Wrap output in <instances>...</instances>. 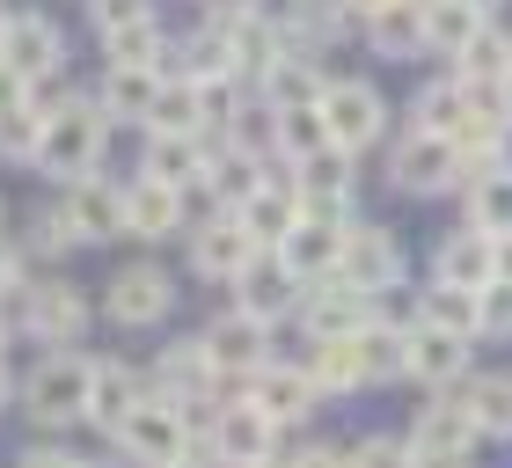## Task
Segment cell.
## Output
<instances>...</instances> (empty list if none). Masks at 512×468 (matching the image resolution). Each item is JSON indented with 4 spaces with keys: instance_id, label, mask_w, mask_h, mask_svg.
Listing matches in <instances>:
<instances>
[{
    "instance_id": "58",
    "label": "cell",
    "mask_w": 512,
    "mask_h": 468,
    "mask_svg": "<svg viewBox=\"0 0 512 468\" xmlns=\"http://www.w3.org/2000/svg\"><path fill=\"white\" fill-rule=\"evenodd\" d=\"M0 351H8V315H0Z\"/></svg>"
},
{
    "instance_id": "25",
    "label": "cell",
    "mask_w": 512,
    "mask_h": 468,
    "mask_svg": "<svg viewBox=\"0 0 512 468\" xmlns=\"http://www.w3.org/2000/svg\"><path fill=\"white\" fill-rule=\"evenodd\" d=\"M278 30H286V44L300 59H315V52H330L337 37H352L359 15L344 8V0H286V8H278Z\"/></svg>"
},
{
    "instance_id": "39",
    "label": "cell",
    "mask_w": 512,
    "mask_h": 468,
    "mask_svg": "<svg viewBox=\"0 0 512 468\" xmlns=\"http://www.w3.org/2000/svg\"><path fill=\"white\" fill-rule=\"evenodd\" d=\"M454 395L469 403V417L483 432H512V381L505 373H483V381H454Z\"/></svg>"
},
{
    "instance_id": "29",
    "label": "cell",
    "mask_w": 512,
    "mask_h": 468,
    "mask_svg": "<svg viewBox=\"0 0 512 468\" xmlns=\"http://www.w3.org/2000/svg\"><path fill=\"white\" fill-rule=\"evenodd\" d=\"M359 37L374 44L381 59H425V8H417V0H395V8L359 22Z\"/></svg>"
},
{
    "instance_id": "34",
    "label": "cell",
    "mask_w": 512,
    "mask_h": 468,
    "mask_svg": "<svg viewBox=\"0 0 512 468\" xmlns=\"http://www.w3.org/2000/svg\"><path fill=\"white\" fill-rule=\"evenodd\" d=\"M256 183H264V161H256V154H242V147H213V169H205V191H213V198L227 205V213L256 198Z\"/></svg>"
},
{
    "instance_id": "23",
    "label": "cell",
    "mask_w": 512,
    "mask_h": 468,
    "mask_svg": "<svg viewBox=\"0 0 512 468\" xmlns=\"http://www.w3.org/2000/svg\"><path fill=\"white\" fill-rule=\"evenodd\" d=\"M271 322H256V315H242V308H227V315H213V330H205V351H213V366L227 373V381H249L256 366H271Z\"/></svg>"
},
{
    "instance_id": "42",
    "label": "cell",
    "mask_w": 512,
    "mask_h": 468,
    "mask_svg": "<svg viewBox=\"0 0 512 468\" xmlns=\"http://www.w3.org/2000/svg\"><path fill=\"white\" fill-rule=\"evenodd\" d=\"M88 22H96V37L110 44L125 30H147V22H161V15H154V0H88Z\"/></svg>"
},
{
    "instance_id": "26",
    "label": "cell",
    "mask_w": 512,
    "mask_h": 468,
    "mask_svg": "<svg viewBox=\"0 0 512 468\" xmlns=\"http://www.w3.org/2000/svg\"><path fill=\"white\" fill-rule=\"evenodd\" d=\"M432 278L439 286H469L483 293L498 278V242L483 227H461V234H439V249H432Z\"/></svg>"
},
{
    "instance_id": "16",
    "label": "cell",
    "mask_w": 512,
    "mask_h": 468,
    "mask_svg": "<svg viewBox=\"0 0 512 468\" xmlns=\"http://www.w3.org/2000/svg\"><path fill=\"white\" fill-rule=\"evenodd\" d=\"M293 191H300V213L344 220V213H352V191H359L352 154H344V147H322V154H308V161H293Z\"/></svg>"
},
{
    "instance_id": "37",
    "label": "cell",
    "mask_w": 512,
    "mask_h": 468,
    "mask_svg": "<svg viewBox=\"0 0 512 468\" xmlns=\"http://www.w3.org/2000/svg\"><path fill=\"white\" fill-rule=\"evenodd\" d=\"M417 322H439V330L483 337V308H476V293H469V286H439V278H432V293H425V308H417Z\"/></svg>"
},
{
    "instance_id": "55",
    "label": "cell",
    "mask_w": 512,
    "mask_h": 468,
    "mask_svg": "<svg viewBox=\"0 0 512 468\" xmlns=\"http://www.w3.org/2000/svg\"><path fill=\"white\" fill-rule=\"evenodd\" d=\"M505 125H512V81H505Z\"/></svg>"
},
{
    "instance_id": "38",
    "label": "cell",
    "mask_w": 512,
    "mask_h": 468,
    "mask_svg": "<svg viewBox=\"0 0 512 468\" xmlns=\"http://www.w3.org/2000/svg\"><path fill=\"white\" fill-rule=\"evenodd\" d=\"M147 132H205L198 81H183V74H169V81H161V103H154V117H147ZM205 139H213V132H205Z\"/></svg>"
},
{
    "instance_id": "27",
    "label": "cell",
    "mask_w": 512,
    "mask_h": 468,
    "mask_svg": "<svg viewBox=\"0 0 512 468\" xmlns=\"http://www.w3.org/2000/svg\"><path fill=\"white\" fill-rule=\"evenodd\" d=\"M469 117H476V88L461 81L454 66H447V74H439V81H425V88H417V96H410V125H417V132L461 139V132H469Z\"/></svg>"
},
{
    "instance_id": "51",
    "label": "cell",
    "mask_w": 512,
    "mask_h": 468,
    "mask_svg": "<svg viewBox=\"0 0 512 468\" xmlns=\"http://www.w3.org/2000/svg\"><path fill=\"white\" fill-rule=\"evenodd\" d=\"M498 278H512V234H498Z\"/></svg>"
},
{
    "instance_id": "47",
    "label": "cell",
    "mask_w": 512,
    "mask_h": 468,
    "mask_svg": "<svg viewBox=\"0 0 512 468\" xmlns=\"http://www.w3.org/2000/svg\"><path fill=\"white\" fill-rule=\"evenodd\" d=\"M205 22H249V15H264V0H198Z\"/></svg>"
},
{
    "instance_id": "49",
    "label": "cell",
    "mask_w": 512,
    "mask_h": 468,
    "mask_svg": "<svg viewBox=\"0 0 512 468\" xmlns=\"http://www.w3.org/2000/svg\"><path fill=\"white\" fill-rule=\"evenodd\" d=\"M22 96H30V88H22V81H15V74H8V66H0V110H15V103H22Z\"/></svg>"
},
{
    "instance_id": "30",
    "label": "cell",
    "mask_w": 512,
    "mask_h": 468,
    "mask_svg": "<svg viewBox=\"0 0 512 468\" xmlns=\"http://www.w3.org/2000/svg\"><path fill=\"white\" fill-rule=\"evenodd\" d=\"M139 403H147V381H139L132 366L103 359V366H96V381H88V425H110V432H118Z\"/></svg>"
},
{
    "instance_id": "40",
    "label": "cell",
    "mask_w": 512,
    "mask_h": 468,
    "mask_svg": "<svg viewBox=\"0 0 512 468\" xmlns=\"http://www.w3.org/2000/svg\"><path fill=\"white\" fill-rule=\"evenodd\" d=\"M44 147V110L22 96L15 110H0V161H37Z\"/></svg>"
},
{
    "instance_id": "43",
    "label": "cell",
    "mask_w": 512,
    "mask_h": 468,
    "mask_svg": "<svg viewBox=\"0 0 512 468\" xmlns=\"http://www.w3.org/2000/svg\"><path fill=\"white\" fill-rule=\"evenodd\" d=\"M352 468H417V454H410V439H359L352 447Z\"/></svg>"
},
{
    "instance_id": "17",
    "label": "cell",
    "mask_w": 512,
    "mask_h": 468,
    "mask_svg": "<svg viewBox=\"0 0 512 468\" xmlns=\"http://www.w3.org/2000/svg\"><path fill=\"white\" fill-rule=\"evenodd\" d=\"M74 242H125V183H96V176H74L59 198Z\"/></svg>"
},
{
    "instance_id": "19",
    "label": "cell",
    "mask_w": 512,
    "mask_h": 468,
    "mask_svg": "<svg viewBox=\"0 0 512 468\" xmlns=\"http://www.w3.org/2000/svg\"><path fill=\"white\" fill-rule=\"evenodd\" d=\"M154 388L169 395V403H183V410H205V403H213V395L227 388V373L213 366L205 337H191V344H169V351H161V366H154Z\"/></svg>"
},
{
    "instance_id": "13",
    "label": "cell",
    "mask_w": 512,
    "mask_h": 468,
    "mask_svg": "<svg viewBox=\"0 0 512 468\" xmlns=\"http://www.w3.org/2000/svg\"><path fill=\"white\" fill-rule=\"evenodd\" d=\"M469 344L476 337H461V330L410 322V330H403V373L425 381V388H454V381H469Z\"/></svg>"
},
{
    "instance_id": "2",
    "label": "cell",
    "mask_w": 512,
    "mask_h": 468,
    "mask_svg": "<svg viewBox=\"0 0 512 468\" xmlns=\"http://www.w3.org/2000/svg\"><path fill=\"white\" fill-rule=\"evenodd\" d=\"M191 447H198V417L183 410V403H169V395H147V403L118 425V454L139 461V468H169V461H183Z\"/></svg>"
},
{
    "instance_id": "21",
    "label": "cell",
    "mask_w": 512,
    "mask_h": 468,
    "mask_svg": "<svg viewBox=\"0 0 512 468\" xmlns=\"http://www.w3.org/2000/svg\"><path fill=\"white\" fill-rule=\"evenodd\" d=\"M344 227H352V220L300 213V227L278 242V264H286L300 286H315V278H337V264H344Z\"/></svg>"
},
{
    "instance_id": "18",
    "label": "cell",
    "mask_w": 512,
    "mask_h": 468,
    "mask_svg": "<svg viewBox=\"0 0 512 468\" xmlns=\"http://www.w3.org/2000/svg\"><path fill=\"white\" fill-rule=\"evenodd\" d=\"M300 322H308L315 344H330V337L366 330V322H374V300H366L352 278H315V286L300 293Z\"/></svg>"
},
{
    "instance_id": "53",
    "label": "cell",
    "mask_w": 512,
    "mask_h": 468,
    "mask_svg": "<svg viewBox=\"0 0 512 468\" xmlns=\"http://www.w3.org/2000/svg\"><path fill=\"white\" fill-rule=\"evenodd\" d=\"M169 468H220V461H198V454H183V461H169Z\"/></svg>"
},
{
    "instance_id": "8",
    "label": "cell",
    "mask_w": 512,
    "mask_h": 468,
    "mask_svg": "<svg viewBox=\"0 0 512 468\" xmlns=\"http://www.w3.org/2000/svg\"><path fill=\"white\" fill-rule=\"evenodd\" d=\"M476 439H483V425L469 417V403H461V395H439V403L417 410V425H410V454H417V468H461Z\"/></svg>"
},
{
    "instance_id": "14",
    "label": "cell",
    "mask_w": 512,
    "mask_h": 468,
    "mask_svg": "<svg viewBox=\"0 0 512 468\" xmlns=\"http://www.w3.org/2000/svg\"><path fill=\"white\" fill-rule=\"evenodd\" d=\"M205 439H213V461L220 468H249V461H271L278 454V425L249 403V395H242V403H220L213 425H205Z\"/></svg>"
},
{
    "instance_id": "31",
    "label": "cell",
    "mask_w": 512,
    "mask_h": 468,
    "mask_svg": "<svg viewBox=\"0 0 512 468\" xmlns=\"http://www.w3.org/2000/svg\"><path fill=\"white\" fill-rule=\"evenodd\" d=\"M322 88H330V74H322L315 59L286 52V59H278L271 74H264V103H271V110H315V103H322Z\"/></svg>"
},
{
    "instance_id": "28",
    "label": "cell",
    "mask_w": 512,
    "mask_h": 468,
    "mask_svg": "<svg viewBox=\"0 0 512 468\" xmlns=\"http://www.w3.org/2000/svg\"><path fill=\"white\" fill-rule=\"evenodd\" d=\"M483 22H498V15L469 8V0H425V59H447V66H454Z\"/></svg>"
},
{
    "instance_id": "52",
    "label": "cell",
    "mask_w": 512,
    "mask_h": 468,
    "mask_svg": "<svg viewBox=\"0 0 512 468\" xmlns=\"http://www.w3.org/2000/svg\"><path fill=\"white\" fill-rule=\"evenodd\" d=\"M8 395H15V381H8V359H0V410H8Z\"/></svg>"
},
{
    "instance_id": "32",
    "label": "cell",
    "mask_w": 512,
    "mask_h": 468,
    "mask_svg": "<svg viewBox=\"0 0 512 468\" xmlns=\"http://www.w3.org/2000/svg\"><path fill=\"white\" fill-rule=\"evenodd\" d=\"M454 74L469 81V88H505V81H512V30L483 22V30L469 37V52L454 59Z\"/></svg>"
},
{
    "instance_id": "6",
    "label": "cell",
    "mask_w": 512,
    "mask_h": 468,
    "mask_svg": "<svg viewBox=\"0 0 512 468\" xmlns=\"http://www.w3.org/2000/svg\"><path fill=\"white\" fill-rule=\"evenodd\" d=\"M388 183L395 191H410V198H439V191H454L461 183V147L454 139H439V132H403L388 147Z\"/></svg>"
},
{
    "instance_id": "7",
    "label": "cell",
    "mask_w": 512,
    "mask_h": 468,
    "mask_svg": "<svg viewBox=\"0 0 512 468\" xmlns=\"http://www.w3.org/2000/svg\"><path fill=\"white\" fill-rule=\"evenodd\" d=\"M88 293L74 286V278H37V286H22V322H30V337L44 351H66L88 337Z\"/></svg>"
},
{
    "instance_id": "54",
    "label": "cell",
    "mask_w": 512,
    "mask_h": 468,
    "mask_svg": "<svg viewBox=\"0 0 512 468\" xmlns=\"http://www.w3.org/2000/svg\"><path fill=\"white\" fill-rule=\"evenodd\" d=\"M469 8H483V15H498V8H505V0H469Z\"/></svg>"
},
{
    "instance_id": "48",
    "label": "cell",
    "mask_w": 512,
    "mask_h": 468,
    "mask_svg": "<svg viewBox=\"0 0 512 468\" xmlns=\"http://www.w3.org/2000/svg\"><path fill=\"white\" fill-rule=\"evenodd\" d=\"M15 468H88V461H81V454H66V447H30Z\"/></svg>"
},
{
    "instance_id": "9",
    "label": "cell",
    "mask_w": 512,
    "mask_h": 468,
    "mask_svg": "<svg viewBox=\"0 0 512 468\" xmlns=\"http://www.w3.org/2000/svg\"><path fill=\"white\" fill-rule=\"evenodd\" d=\"M169 308H176V278L161 264H125L103 286V315L118 330H154V322H169Z\"/></svg>"
},
{
    "instance_id": "11",
    "label": "cell",
    "mask_w": 512,
    "mask_h": 468,
    "mask_svg": "<svg viewBox=\"0 0 512 468\" xmlns=\"http://www.w3.org/2000/svg\"><path fill=\"white\" fill-rule=\"evenodd\" d=\"M161 81H169V66H161V59H103L96 103L110 110V125H147L154 103H161Z\"/></svg>"
},
{
    "instance_id": "12",
    "label": "cell",
    "mask_w": 512,
    "mask_h": 468,
    "mask_svg": "<svg viewBox=\"0 0 512 468\" xmlns=\"http://www.w3.org/2000/svg\"><path fill=\"white\" fill-rule=\"evenodd\" d=\"M191 191H176V183H161V176H125V234L132 242H169V234L191 227V205H183Z\"/></svg>"
},
{
    "instance_id": "41",
    "label": "cell",
    "mask_w": 512,
    "mask_h": 468,
    "mask_svg": "<svg viewBox=\"0 0 512 468\" xmlns=\"http://www.w3.org/2000/svg\"><path fill=\"white\" fill-rule=\"evenodd\" d=\"M330 147V125H322V103L315 110H278V154L286 161H308Z\"/></svg>"
},
{
    "instance_id": "45",
    "label": "cell",
    "mask_w": 512,
    "mask_h": 468,
    "mask_svg": "<svg viewBox=\"0 0 512 468\" xmlns=\"http://www.w3.org/2000/svg\"><path fill=\"white\" fill-rule=\"evenodd\" d=\"M30 249H37V256H66V249H74V227H66V213H59V205L30 220Z\"/></svg>"
},
{
    "instance_id": "4",
    "label": "cell",
    "mask_w": 512,
    "mask_h": 468,
    "mask_svg": "<svg viewBox=\"0 0 512 468\" xmlns=\"http://www.w3.org/2000/svg\"><path fill=\"white\" fill-rule=\"evenodd\" d=\"M0 66L22 81V88H44L66 74V30L44 8H15L8 30H0Z\"/></svg>"
},
{
    "instance_id": "36",
    "label": "cell",
    "mask_w": 512,
    "mask_h": 468,
    "mask_svg": "<svg viewBox=\"0 0 512 468\" xmlns=\"http://www.w3.org/2000/svg\"><path fill=\"white\" fill-rule=\"evenodd\" d=\"M352 351H359V373H366V388L374 381H395L403 373V330L395 322H366V330H352Z\"/></svg>"
},
{
    "instance_id": "1",
    "label": "cell",
    "mask_w": 512,
    "mask_h": 468,
    "mask_svg": "<svg viewBox=\"0 0 512 468\" xmlns=\"http://www.w3.org/2000/svg\"><path fill=\"white\" fill-rule=\"evenodd\" d=\"M110 154V110L96 96H66L59 110H44V147H37V169L74 183V176H96Z\"/></svg>"
},
{
    "instance_id": "57",
    "label": "cell",
    "mask_w": 512,
    "mask_h": 468,
    "mask_svg": "<svg viewBox=\"0 0 512 468\" xmlns=\"http://www.w3.org/2000/svg\"><path fill=\"white\" fill-rule=\"evenodd\" d=\"M8 15H15V8H8V0H0V30H8Z\"/></svg>"
},
{
    "instance_id": "10",
    "label": "cell",
    "mask_w": 512,
    "mask_h": 468,
    "mask_svg": "<svg viewBox=\"0 0 512 468\" xmlns=\"http://www.w3.org/2000/svg\"><path fill=\"white\" fill-rule=\"evenodd\" d=\"M337 278H352L366 300L395 293V286H403V242H395L388 227H374V220H352V227H344V264H337Z\"/></svg>"
},
{
    "instance_id": "46",
    "label": "cell",
    "mask_w": 512,
    "mask_h": 468,
    "mask_svg": "<svg viewBox=\"0 0 512 468\" xmlns=\"http://www.w3.org/2000/svg\"><path fill=\"white\" fill-rule=\"evenodd\" d=\"M286 468H352V447H300L286 454Z\"/></svg>"
},
{
    "instance_id": "5",
    "label": "cell",
    "mask_w": 512,
    "mask_h": 468,
    "mask_svg": "<svg viewBox=\"0 0 512 468\" xmlns=\"http://www.w3.org/2000/svg\"><path fill=\"white\" fill-rule=\"evenodd\" d=\"M88 381H96L88 359H74V351H44L37 373L22 381V403H30L37 425H74V417H88Z\"/></svg>"
},
{
    "instance_id": "44",
    "label": "cell",
    "mask_w": 512,
    "mask_h": 468,
    "mask_svg": "<svg viewBox=\"0 0 512 468\" xmlns=\"http://www.w3.org/2000/svg\"><path fill=\"white\" fill-rule=\"evenodd\" d=\"M476 308H483V337H505L512 330V278H491L476 293Z\"/></svg>"
},
{
    "instance_id": "22",
    "label": "cell",
    "mask_w": 512,
    "mask_h": 468,
    "mask_svg": "<svg viewBox=\"0 0 512 468\" xmlns=\"http://www.w3.org/2000/svg\"><path fill=\"white\" fill-rule=\"evenodd\" d=\"M242 395L271 417V425H300V417H315V403H322V388H315L308 366H256L242 381Z\"/></svg>"
},
{
    "instance_id": "59",
    "label": "cell",
    "mask_w": 512,
    "mask_h": 468,
    "mask_svg": "<svg viewBox=\"0 0 512 468\" xmlns=\"http://www.w3.org/2000/svg\"><path fill=\"white\" fill-rule=\"evenodd\" d=\"M461 468H469V461H461Z\"/></svg>"
},
{
    "instance_id": "56",
    "label": "cell",
    "mask_w": 512,
    "mask_h": 468,
    "mask_svg": "<svg viewBox=\"0 0 512 468\" xmlns=\"http://www.w3.org/2000/svg\"><path fill=\"white\" fill-rule=\"evenodd\" d=\"M249 468H286V461H278V454H271V461H249Z\"/></svg>"
},
{
    "instance_id": "33",
    "label": "cell",
    "mask_w": 512,
    "mask_h": 468,
    "mask_svg": "<svg viewBox=\"0 0 512 468\" xmlns=\"http://www.w3.org/2000/svg\"><path fill=\"white\" fill-rule=\"evenodd\" d=\"M469 191V227H483L498 242V234H512V161H498V169H483L461 183Z\"/></svg>"
},
{
    "instance_id": "15",
    "label": "cell",
    "mask_w": 512,
    "mask_h": 468,
    "mask_svg": "<svg viewBox=\"0 0 512 468\" xmlns=\"http://www.w3.org/2000/svg\"><path fill=\"white\" fill-rule=\"evenodd\" d=\"M300 278L278 264V249H256L249 264H242V278H235V308L242 315H256V322H286V315H300Z\"/></svg>"
},
{
    "instance_id": "3",
    "label": "cell",
    "mask_w": 512,
    "mask_h": 468,
    "mask_svg": "<svg viewBox=\"0 0 512 468\" xmlns=\"http://www.w3.org/2000/svg\"><path fill=\"white\" fill-rule=\"evenodd\" d=\"M322 125H330V147L366 154V147L388 139V96L359 74H330V88H322Z\"/></svg>"
},
{
    "instance_id": "35",
    "label": "cell",
    "mask_w": 512,
    "mask_h": 468,
    "mask_svg": "<svg viewBox=\"0 0 512 468\" xmlns=\"http://www.w3.org/2000/svg\"><path fill=\"white\" fill-rule=\"evenodd\" d=\"M315 373V388L322 395H352V388H366V373H359V351H352V337H330V344H308V359H300Z\"/></svg>"
},
{
    "instance_id": "50",
    "label": "cell",
    "mask_w": 512,
    "mask_h": 468,
    "mask_svg": "<svg viewBox=\"0 0 512 468\" xmlns=\"http://www.w3.org/2000/svg\"><path fill=\"white\" fill-rule=\"evenodd\" d=\"M344 8H352V15L366 22V15H381V8H395V0H344Z\"/></svg>"
},
{
    "instance_id": "20",
    "label": "cell",
    "mask_w": 512,
    "mask_h": 468,
    "mask_svg": "<svg viewBox=\"0 0 512 468\" xmlns=\"http://www.w3.org/2000/svg\"><path fill=\"white\" fill-rule=\"evenodd\" d=\"M183 242H191V271H198V278H227V286H235L242 264L256 256L249 227H242V213H227V205H220L213 220H198L191 234H183Z\"/></svg>"
},
{
    "instance_id": "24",
    "label": "cell",
    "mask_w": 512,
    "mask_h": 468,
    "mask_svg": "<svg viewBox=\"0 0 512 468\" xmlns=\"http://www.w3.org/2000/svg\"><path fill=\"white\" fill-rule=\"evenodd\" d=\"M139 169L176 183V191H205V169H213V139L205 132H147V154Z\"/></svg>"
}]
</instances>
